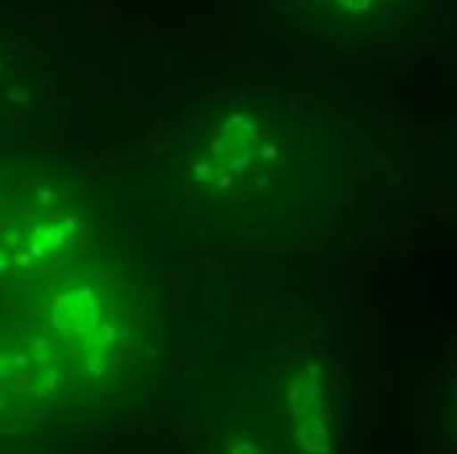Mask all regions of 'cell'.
Wrapping results in <instances>:
<instances>
[{"mask_svg": "<svg viewBox=\"0 0 457 454\" xmlns=\"http://www.w3.org/2000/svg\"><path fill=\"white\" fill-rule=\"evenodd\" d=\"M311 150L300 144V127L271 111H239L224 119L205 147L197 171L208 186L239 200L278 202L281 192H305Z\"/></svg>", "mask_w": 457, "mask_h": 454, "instance_id": "1", "label": "cell"}, {"mask_svg": "<svg viewBox=\"0 0 457 454\" xmlns=\"http://www.w3.org/2000/svg\"><path fill=\"white\" fill-rule=\"evenodd\" d=\"M305 29L331 40L373 45L411 21L420 0H276Z\"/></svg>", "mask_w": 457, "mask_h": 454, "instance_id": "2", "label": "cell"}]
</instances>
